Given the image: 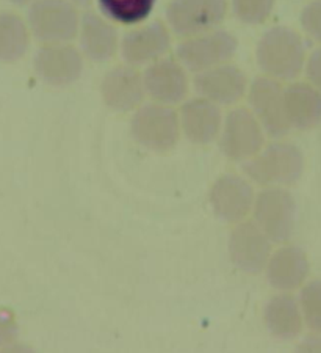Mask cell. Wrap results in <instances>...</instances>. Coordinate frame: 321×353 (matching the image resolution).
Instances as JSON below:
<instances>
[{
	"label": "cell",
	"instance_id": "6da1fadb",
	"mask_svg": "<svg viewBox=\"0 0 321 353\" xmlns=\"http://www.w3.org/2000/svg\"><path fill=\"white\" fill-rule=\"evenodd\" d=\"M257 66L274 81H293L306 65V44L293 28L276 26L268 28L257 43Z\"/></svg>",
	"mask_w": 321,
	"mask_h": 353
},
{
	"label": "cell",
	"instance_id": "7a4b0ae2",
	"mask_svg": "<svg viewBox=\"0 0 321 353\" xmlns=\"http://www.w3.org/2000/svg\"><path fill=\"white\" fill-rule=\"evenodd\" d=\"M302 151L289 141H274L262 148L259 154L243 162V172L263 187L293 185L304 173Z\"/></svg>",
	"mask_w": 321,
	"mask_h": 353
},
{
	"label": "cell",
	"instance_id": "3957f363",
	"mask_svg": "<svg viewBox=\"0 0 321 353\" xmlns=\"http://www.w3.org/2000/svg\"><path fill=\"white\" fill-rule=\"evenodd\" d=\"M130 132L146 150L168 152L176 148L180 137L179 113L156 102L138 107L130 119Z\"/></svg>",
	"mask_w": 321,
	"mask_h": 353
},
{
	"label": "cell",
	"instance_id": "277c9868",
	"mask_svg": "<svg viewBox=\"0 0 321 353\" xmlns=\"http://www.w3.org/2000/svg\"><path fill=\"white\" fill-rule=\"evenodd\" d=\"M254 223L273 243L289 242L295 232L298 206L284 187H265L254 198Z\"/></svg>",
	"mask_w": 321,
	"mask_h": 353
},
{
	"label": "cell",
	"instance_id": "5b68a950",
	"mask_svg": "<svg viewBox=\"0 0 321 353\" xmlns=\"http://www.w3.org/2000/svg\"><path fill=\"white\" fill-rule=\"evenodd\" d=\"M27 19L28 30L44 44L70 43L79 33L80 16L68 0H35Z\"/></svg>",
	"mask_w": 321,
	"mask_h": 353
},
{
	"label": "cell",
	"instance_id": "8992f818",
	"mask_svg": "<svg viewBox=\"0 0 321 353\" xmlns=\"http://www.w3.org/2000/svg\"><path fill=\"white\" fill-rule=\"evenodd\" d=\"M238 39L231 32L215 28L196 37L185 38L177 46L179 63L193 72H200L210 68L229 63L237 54Z\"/></svg>",
	"mask_w": 321,
	"mask_h": 353
},
{
	"label": "cell",
	"instance_id": "52a82bcc",
	"mask_svg": "<svg viewBox=\"0 0 321 353\" xmlns=\"http://www.w3.org/2000/svg\"><path fill=\"white\" fill-rule=\"evenodd\" d=\"M263 145L265 132L251 110L238 107L227 113L220 132V150L229 161H249L259 154Z\"/></svg>",
	"mask_w": 321,
	"mask_h": 353
},
{
	"label": "cell",
	"instance_id": "ba28073f",
	"mask_svg": "<svg viewBox=\"0 0 321 353\" xmlns=\"http://www.w3.org/2000/svg\"><path fill=\"white\" fill-rule=\"evenodd\" d=\"M226 0H171L166 19L177 37L190 38L215 30L226 18Z\"/></svg>",
	"mask_w": 321,
	"mask_h": 353
},
{
	"label": "cell",
	"instance_id": "9c48e42d",
	"mask_svg": "<svg viewBox=\"0 0 321 353\" xmlns=\"http://www.w3.org/2000/svg\"><path fill=\"white\" fill-rule=\"evenodd\" d=\"M248 99L252 115L260 123L263 132L271 139H282L290 132L284 109V87L267 76L256 77L249 85Z\"/></svg>",
	"mask_w": 321,
	"mask_h": 353
},
{
	"label": "cell",
	"instance_id": "30bf717a",
	"mask_svg": "<svg viewBox=\"0 0 321 353\" xmlns=\"http://www.w3.org/2000/svg\"><path fill=\"white\" fill-rule=\"evenodd\" d=\"M254 187L243 176L226 173L218 178L209 192V203L214 214L225 223L237 225L252 212Z\"/></svg>",
	"mask_w": 321,
	"mask_h": 353
},
{
	"label": "cell",
	"instance_id": "8fae6325",
	"mask_svg": "<svg viewBox=\"0 0 321 353\" xmlns=\"http://www.w3.org/2000/svg\"><path fill=\"white\" fill-rule=\"evenodd\" d=\"M229 258L240 272L259 275L271 256L273 242L254 221H240L229 234Z\"/></svg>",
	"mask_w": 321,
	"mask_h": 353
},
{
	"label": "cell",
	"instance_id": "7c38bea8",
	"mask_svg": "<svg viewBox=\"0 0 321 353\" xmlns=\"http://www.w3.org/2000/svg\"><path fill=\"white\" fill-rule=\"evenodd\" d=\"M33 68L43 82L52 87H66L82 76L83 55L68 43L44 44L35 55Z\"/></svg>",
	"mask_w": 321,
	"mask_h": 353
},
{
	"label": "cell",
	"instance_id": "4fadbf2b",
	"mask_svg": "<svg viewBox=\"0 0 321 353\" xmlns=\"http://www.w3.org/2000/svg\"><path fill=\"white\" fill-rule=\"evenodd\" d=\"M193 85L200 98L216 105L237 104L248 91V79L245 72L232 63L198 72L193 79Z\"/></svg>",
	"mask_w": 321,
	"mask_h": 353
},
{
	"label": "cell",
	"instance_id": "5bb4252c",
	"mask_svg": "<svg viewBox=\"0 0 321 353\" xmlns=\"http://www.w3.org/2000/svg\"><path fill=\"white\" fill-rule=\"evenodd\" d=\"M146 94L156 104L176 105L187 98L188 94V77L179 61L173 59H160L147 65L143 72Z\"/></svg>",
	"mask_w": 321,
	"mask_h": 353
},
{
	"label": "cell",
	"instance_id": "9a60e30c",
	"mask_svg": "<svg viewBox=\"0 0 321 353\" xmlns=\"http://www.w3.org/2000/svg\"><path fill=\"white\" fill-rule=\"evenodd\" d=\"M171 35L163 22L154 21L151 24L136 27L125 33L121 41V54L130 66L151 65L163 59L169 50Z\"/></svg>",
	"mask_w": 321,
	"mask_h": 353
},
{
	"label": "cell",
	"instance_id": "2e32d148",
	"mask_svg": "<svg viewBox=\"0 0 321 353\" xmlns=\"http://www.w3.org/2000/svg\"><path fill=\"white\" fill-rule=\"evenodd\" d=\"M101 93L108 109L124 113L136 110L146 96L143 74L130 65L114 66L105 74Z\"/></svg>",
	"mask_w": 321,
	"mask_h": 353
},
{
	"label": "cell",
	"instance_id": "e0dca14e",
	"mask_svg": "<svg viewBox=\"0 0 321 353\" xmlns=\"http://www.w3.org/2000/svg\"><path fill=\"white\" fill-rule=\"evenodd\" d=\"M267 281L279 292H291L301 288L311 272V263L306 252L298 245H284L269 256Z\"/></svg>",
	"mask_w": 321,
	"mask_h": 353
},
{
	"label": "cell",
	"instance_id": "ac0fdd59",
	"mask_svg": "<svg viewBox=\"0 0 321 353\" xmlns=\"http://www.w3.org/2000/svg\"><path fill=\"white\" fill-rule=\"evenodd\" d=\"M179 123L183 135L194 145H210L221 132L222 113L220 105L204 98L187 101L180 107Z\"/></svg>",
	"mask_w": 321,
	"mask_h": 353
},
{
	"label": "cell",
	"instance_id": "d6986e66",
	"mask_svg": "<svg viewBox=\"0 0 321 353\" xmlns=\"http://www.w3.org/2000/svg\"><path fill=\"white\" fill-rule=\"evenodd\" d=\"M77 35L80 38L82 52L90 60L99 61V63L113 59L119 48L116 27L93 11H87L80 18Z\"/></svg>",
	"mask_w": 321,
	"mask_h": 353
},
{
	"label": "cell",
	"instance_id": "ffe728a7",
	"mask_svg": "<svg viewBox=\"0 0 321 353\" xmlns=\"http://www.w3.org/2000/svg\"><path fill=\"white\" fill-rule=\"evenodd\" d=\"M284 109L290 128L313 129L321 123V93L311 83H290L284 88Z\"/></svg>",
	"mask_w": 321,
	"mask_h": 353
},
{
	"label": "cell",
	"instance_id": "44dd1931",
	"mask_svg": "<svg viewBox=\"0 0 321 353\" xmlns=\"http://www.w3.org/2000/svg\"><path fill=\"white\" fill-rule=\"evenodd\" d=\"M263 322L268 333L282 341H291L301 334L304 321L298 299L289 292L274 295L263 308Z\"/></svg>",
	"mask_w": 321,
	"mask_h": 353
},
{
	"label": "cell",
	"instance_id": "7402d4cb",
	"mask_svg": "<svg viewBox=\"0 0 321 353\" xmlns=\"http://www.w3.org/2000/svg\"><path fill=\"white\" fill-rule=\"evenodd\" d=\"M30 30L21 16L0 13V61L13 63L27 54Z\"/></svg>",
	"mask_w": 321,
	"mask_h": 353
},
{
	"label": "cell",
	"instance_id": "603a6c76",
	"mask_svg": "<svg viewBox=\"0 0 321 353\" xmlns=\"http://www.w3.org/2000/svg\"><path fill=\"white\" fill-rule=\"evenodd\" d=\"M157 0H97L101 13L107 19L123 26H138L156 8Z\"/></svg>",
	"mask_w": 321,
	"mask_h": 353
},
{
	"label": "cell",
	"instance_id": "cb8c5ba5",
	"mask_svg": "<svg viewBox=\"0 0 321 353\" xmlns=\"http://www.w3.org/2000/svg\"><path fill=\"white\" fill-rule=\"evenodd\" d=\"M300 303L302 321L313 333L321 334V280H313L304 284L300 292Z\"/></svg>",
	"mask_w": 321,
	"mask_h": 353
},
{
	"label": "cell",
	"instance_id": "d4e9b609",
	"mask_svg": "<svg viewBox=\"0 0 321 353\" xmlns=\"http://www.w3.org/2000/svg\"><path fill=\"white\" fill-rule=\"evenodd\" d=\"M276 0H232L235 18L248 26L263 24L274 10Z\"/></svg>",
	"mask_w": 321,
	"mask_h": 353
},
{
	"label": "cell",
	"instance_id": "484cf974",
	"mask_svg": "<svg viewBox=\"0 0 321 353\" xmlns=\"http://www.w3.org/2000/svg\"><path fill=\"white\" fill-rule=\"evenodd\" d=\"M300 22L306 35L321 44V0H312L302 8Z\"/></svg>",
	"mask_w": 321,
	"mask_h": 353
},
{
	"label": "cell",
	"instance_id": "4316f807",
	"mask_svg": "<svg viewBox=\"0 0 321 353\" xmlns=\"http://www.w3.org/2000/svg\"><path fill=\"white\" fill-rule=\"evenodd\" d=\"M19 327L13 312L0 308V349L18 339Z\"/></svg>",
	"mask_w": 321,
	"mask_h": 353
},
{
	"label": "cell",
	"instance_id": "83f0119b",
	"mask_svg": "<svg viewBox=\"0 0 321 353\" xmlns=\"http://www.w3.org/2000/svg\"><path fill=\"white\" fill-rule=\"evenodd\" d=\"M306 76L313 88H317L321 93V48L315 49L311 57L306 60Z\"/></svg>",
	"mask_w": 321,
	"mask_h": 353
},
{
	"label": "cell",
	"instance_id": "f1b7e54d",
	"mask_svg": "<svg viewBox=\"0 0 321 353\" xmlns=\"http://www.w3.org/2000/svg\"><path fill=\"white\" fill-rule=\"evenodd\" d=\"M295 353H321V334L313 333L304 338L296 345Z\"/></svg>",
	"mask_w": 321,
	"mask_h": 353
},
{
	"label": "cell",
	"instance_id": "f546056e",
	"mask_svg": "<svg viewBox=\"0 0 321 353\" xmlns=\"http://www.w3.org/2000/svg\"><path fill=\"white\" fill-rule=\"evenodd\" d=\"M0 353H38V352L33 349L32 345L14 341V343H11L8 345H5L3 349H0Z\"/></svg>",
	"mask_w": 321,
	"mask_h": 353
},
{
	"label": "cell",
	"instance_id": "4dcf8cb0",
	"mask_svg": "<svg viewBox=\"0 0 321 353\" xmlns=\"http://www.w3.org/2000/svg\"><path fill=\"white\" fill-rule=\"evenodd\" d=\"M68 2H71L74 7H88V5L91 3V0H68Z\"/></svg>",
	"mask_w": 321,
	"mask_h": 353
},
{
	"label": "cell",
	"instance_id": "1f68e13d",
	"mask_svg": "<svg viewBox=\"0 0 321 353\" xmlns=\"http://www.w3.org/2000/svg\"><path fill=\"white\" fill-rule=\"evenodd\" d=\"M8 2H11L13 5H18V7H24V5L33 3V2H35V0H8Z\"/></svg>",
	"mask_w": 321,
	"mask_h": 353
}]
</instances>
